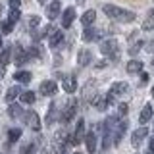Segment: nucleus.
<instances>
[{
    "mask_svg": "<svg viewBox=\"0 0 154 154\" xmlns=\"http://www.w3.org/2000/svg\"><path fill=\"white\" fill-rule=\"evenodd\" d=\"M102 12L108 17L116 19V21H122V23H129V21H133V19H135V14L131 12V10H125L122 6H116V4H104Z\"/></svg>",
    "mask_w": 154,
    "mask_h": 154,
    "instance_id": "nucleus-1",
    "label": "nucleus"
},
{
    "mask_svg": "<svg viewBox=\"0 0 154 154\" xmlns=\"http://www.w3.org/2000/svg\"><path fill=\"white\" fill-rule=\"evenodd\" d=\"M100 52H102L104 56L118 58V54H119L118 41H114V38H106V41H102V42H100Z\"/></svg>",
    "mask_w": 154,
    "mask_h": 154,
    "instance_id": "nucleus-2",
    "label": "nucleus"
},
{
    "mask_svg": "<svg viewBox=\"0 0 154 154\" xmlns=\"http://www.w3.org/2000/svg\"><path fill=\"white\" fill-rule=\"evenodd\" d=\"M85 119H79L77 122V125H75V131H73V135L69 137V144H73V146H77V144H81L85 141Z\"/></svg>",
    "mask_w": 154,
    "mask_h": 154,
    "instance_id": "nucleus-3",
    "label": "nucleus"
},
{
    "mask_svg": "<svg viewBox=\"0 0 154 154\" xmlns=\"http://www.w3.org/2000/svg\"><path fill=\"white\" fill-rule=\"evenodd\" d=\"M75 114H77V100L71 98V100H67V104H66L64 112H62V116H60V119L64 123H67V122H71V119L75 118Z\"/></svg>",
    "mask_w": 154,
    "mask_h": 154,
    "instance_id": "nucleus-4",
    "label": "nucleus"
},
{
    "mask_svg": "<svg viewBox=\"0 0 154 154\" xmlns=\"http://www.w3.org/2000/svg\"><path fill=\"white\" fill-rule=\"evenodd\" d=\"M23 119H25L27 127H31L33 131H41V118H38V114H37V112L29 110V112L23 114Z\"/></svg>",
    "mask_w": 154,
    "mask_h": 154,
    "instance_id": "nucleus-5",
    "label": "nucleus"
},
{
    "mask_svg": "<svg viewBox=\"0 0 154 154\" xmlns=\"http://www.w3.org/2000/svg\"><path fill=\"white\" fill-rule=\"evenodd\" d=\"M75 8L73 6H69V8H66L64 10V14H62V27L64 29H69L71 27V23H73V19H75Z\"/></svg>",
    "mask_w": 154,
    "mask_h": 154,
    "instance_id": "nucleus-6",
    "label": "nucleus"
},
{
    "mask_svg": "<svg viewBox=\"0 0 154 154\" xmlns=\"http://www.w3.org/2000/svg\"><path fill=\"white\" fill-rule=\"evenodd\" d=\"M41 94L42 96H52V94H56V91H58V85H56V81H52V79H48V81H42L41 83Z\"/></svg>",
    "mask_w": 154,
    "mask_h": 154,
    "instance_id": "nucleus-7",
    "label": "nucleus"
},
{
    "mask_svg": "<svg viewBox=\"0 0 154 154\" xmlns=\"http://www.w3.org/2000/svg\"><path fill=\"white\" fill-rule=\"evenodd\" d=\"M125 131H127V119H122V122H118V125H116V129H114V144L122 143Z\"/></svg>",
    "mask_w": 154,
    "mask_h": 154,
    "instance_id": "nucleus-8",
    "label": "nucleus"
},
{
    "mask_svg": "<svg viewBox=\"0 0 154 154\" xmlns=\"http://www.w3.org/2000/svg\"><path fill=\"white\" fill-rule=\"evenodd\" d=\"M148 135V127H139V129H135L133 135H131V144L135 148L137 146H141V143H143V139Z\"/></svg>",
    "mask_w": 154,
    "mask_h": 154,
    "instance_id": "nucleus-9",
    "label": "nucleus"
},
{
    "mask_svg": "<svg viewBox=\"0 0 154 154\" xmlns=\"http://www.w3.org/2000/svg\"><path fill=\"white\" fill-rule=\"evenodd\" d=\"M96 143H98V139H96L94 131H89L85 135V146H87V152H89V154L96 152Z\"/></svg>",
    "mask_w": 154,
    "mask_h": 154,
    "instance_id": "nucleus-10",
    "label": "nucleus"
},
{
    "mask_svg": "<svg viewBox=\"0 0 154 154\" xmlns=\"http://www.w3.org/2000/svg\"><path fill=\"white\" fill-rule=\"evenodd\" d=\"M62 87H64V91L66 93H75L77 91V79H75V75H66L64 79H62Z\"/></svg>",
    "mask_w": 154,
    "mask_h": 154,
    "instance_id": "nucleus-11",
    "label": "nucleus"
},
{
    "mask_svg": "<svg viewBox=\"0 0 154 154\" xmlns=\"http://www.w3.org/2000/svg\"><path fill=\"white\" fill-rule=\"evenodd\" d=\"M91 62H93V54H91V50H87V48H81L79 54H77V64H79L81 67L89 66Z\"/></svg>",
    "mask_w": 154,
    "mask_h": 154,
    "instance_id": "nucleus-12",
    "label": "nucleus"
},
{
    "mask_svg": "<svg viewBox=\"0 0 154 154\" xmlns=\"http://www.w3.org/2000/svg\"><path fill=\"white\" fill-rule=\"evenodd\" d=\"M62 41H64V33H62L60 29H56L54 33H50V35H48V46H50V48L60 46Z\"/></svg>",
    "mask_w": 154,
    "mask_h": 154,
    "instance_id": "nucleus-13",
    "label": "nucleus"
},
{
    "mask_svg": "<svg viewBox=\"0 0 154 154\" xmlns=\"http://www.w3.org/2000/svg\"><path fill=\"white\" fill-rule=\"evenodd\" d=\"M152 116H154V110H152V106H150V104L143 106L141 114H139V122H141V125L148 123V122H150V119H152Z\"/></svg>",
    "mask_w": 154,
    "mask_h": 154,
    "instance_id": "nucleus-14",
    "label": "nucleus"
},
{
    "mask_svg": "<svg viewBox=\"0 0 154 154\" xmlns=\"http://www.w3.org/2000/svg\"><path fill=\"white\" fill-rule=\"evenodd\" d=\"M60 12H62V6H60V2H58V0H54V2H50L46 6V16H48V19H56L58 16H60Z\"/></svg>",
    "mask_w": 154,
    "mask_h": 154,
    "instance_id": "nucleus-15",
    "label": "nucleus"
},
{
    "mask_svg": "<svg viewBox=\"0 0 154 154\" xmlns=\"http://www.w3.org/2000/svg\"><path fill=\"white\" fill-rule=\"evenodd\" d=\"M98 38H100V31H96L93 25L85 27V31H83V41L85 42H93V41H98Z\"/></svg>",
    "mask_w": 154,
    "mask_h": 154,
    "instance_id": "nucleus-16",
    "label": "nucleus"
},
{
    "mask_svg": "<svg viewBox=\"0 0 154 154\" xmlns=\"http://www.w3.org/2000/svg\"><path fill=\"white\" fill-rule=\"evenodd\" d=\"M129 91V85L125 83V81H118V83L112 85V89H110V93H112L114 96H122Z\"/></svg>",
    "mask_w": 154,
    "mask_h": 154,
    "instance_id": "nucleus-17",
    "label": "nucleus"
},
{
    "mask_svg": "<svg viewBox=\"0 0 154 154\" xmlns=\"http://www.w3.org/2000/svg\"><path fill=\"white\" fill-rule=\"evenodd\" d=\"M94 19H96V12L94 10H87L83 16H81V23H83L85 27H91L94 23Z\"/></svg>",
    "mask_w": 154,
    "mask_h": 154,
    "instance_id": "nucleus-18",
    "label": "nucleus"
},
{
    "mask_svg": "<svg viewBox=\"0 0 154 154\" xmlns=\"http://www.w3.org/2000/svg\"><path fill=\"white\" fill-rule=\"evenodd\" d=\"M125 69H127L129 73H141L143 71V62L141 60H129L127 66H125Z\"/></svg>",
    "mask_w": 154,
    "mask_h": 154,
    "instance_id": "nucleus-19",
    "label": "nucleus"
},
{
    "mask_svg": "<svg viewBox=\"0 0 154 154\" xmlns=\"http://www.w3.org/2000/svg\"><path fill=\"white\" fill-rule=\"evenodd\" d=\"M27 60H29V52L23 50L21 46H16V64L17 66H23Z\"/></svg>",
    "mask_w": 154,
    "mask_h": 154,
    "instance_id": "nucleus-20",
    "label": "nucleus"
},
{
    "mask_svg": "<svg viewBox=\"0 0 154 154\" xmlns=\"http://www.w3.org/2000/svg\"><path fill=\"white\" fill-rule=\"evenodd\" d=\"M8 116H10L12 119H17V118H21V116H23V110H21V106H19V104H16V102H12V104L8 106Z\"/></svg>",
    "mask_w": 154,
    "mask_h": 154,
    "instance_id": "nucleus-21",
    "label": "nucleus"
},
{
    "mask_svg": "<svg viewBox=\"0 0 154 154\" xmlns=\"http://www.w3.org/2000/svg\"><path fill=\"white\" fill-rule=\"evenodd\" d=\"M17 96H21V89H19V87H10L8 93H6V102L12 104L14 100L17 98Z\"/></svg>",
    "mask_w": 154,
    "mask_h": 154,
    "instance_id": "nucleus-22",
    "label": "nucleus"
},
{
    "mask_svg": "<svg viewBox=\"0 0 154 154\" xmlns=\"http://www.w3.org/2000/svg\"><path fill=\"white\" fill-rule=\"evenodd\" d=\"M12 54H14L12 48H4V50L0 52V66H2V67L8 66L10 62H12Z\"/></svg>",
    "mask_w": 154,
    "mask_h": 154,
    "instance_id": "nucleus-23",
    "label": "nucleus"
},
{
    "mask_svg": "<svg viewBox=\"0 0 154 154\" xmlns=\"http://www.w3.org/2000/svg\"><path fill=\"white\" fill-rule=\"evenodd\" d=\"M93 104H94L96 108L100 110V112H104V110H106V108L110 106V102H108V98H106V96H94Z\"/></svg>",
    "mask_w": 154,
    "mask_h": 154,
    "instance_id": "nucleus-24",
    "label": "nucleus"
},
{
    "mask_svg": "<svg viewBox=\"0 0 154 154\" xmlns=\"http://www.w3.org/2000/svg\"><path fill=\"white\" fill-rule=\"evenodd\" d=\"M31 77H33L31 71H16V73H14V79L19 81V83H29Z\"/></svg>",
    "mask_w": 154,
    "mask_h": 154,
    "instance_id": "nucleus-25",
    "label": "nucleus"
},
{
    "mask_svg": "<svg viewBox=\"0 0 154 154\" xmlns=\"http://www.w3.org/2000/svg\"><path fill=\"white\" fill-rule=\"evenodd\" d=\"M37 98V94L33 93V91H25V93H21V96H19V100H21L23 104H33Z\"/></svg>",
    "mask_w": 154,
    "mask_h": 154,
    "instance_id": "nucleus-26",
    "label": "nucleus"
},
{
    "mask_svg": "<svg viewBox=\"0 0 154 154\" xmlns=\"http://www.w3.org/2000/svg\"><path fill=\"white\" fill-rule=\"evenodd\" d=\"M19 137H21V129L14 127V129H10V131H8V143H10V144H12V143H16Z\"/></svg>",
    "mask_w": 154,
    "mask_h": 154,
    "instance_id": "nucleus-27",
    "label": "nucleus"
},
{
    "mask_svg": "<svg viewBox=\"0 0 154 154\" xmlns=\"http://www.w3.org/2000/svg\"><path fill=\"white\" fill-rule=\"evenodd\" d=\"M19 17H21V12H19V8H12L10 10V16H8V21L12 23H17Z\"/></svg>",
    "mask_w": 154,
    "mask_h": 154,
    "instance_id": "nucleus-28",
    "label": "nucleus"
},
{
    "mask_svg": "<svg viewBox=\"0 0 154 154\" xmlns=\"http://www.w3.org/2000/svg\"><path fill=\"white\" fill-rule=\"evenodd\" d=\"M54 114H56V104L52 102L50 108H48V116H46V125H50L52 122H54Z\"/></svg>",
    "mask_w": 154,
    "mask_h": 154,
    "instance_id": "nucleus-29",
    "label": "nucleus"
},
{
    "mask_svg": "<svg viewBox=\"0 0 154 154\" xmlns=\"http://www.w3.org/2000/svg\"><path fill=\"white\" fill-rule=\"evenodd\" d=\"M12 29H14V23L8 21V19L0 23V33H12Z\"/></svg>",
    "mask_w": 154,
    "mask_h": 154,
    "instance_id": "nucleus-30",
    "label": "nucleus"
},
{
    "mask_svg": "<svg viewBox=\"0 0 154 154\" xmlns=\"http://www.w3.org/2000/svg\"><path fill=\"white\" fill-rule=\"evenodd\" d=\"M38 23H41V17H38V16H31V17H29V29H31V31H35V29L38 27Z\"/></svg>",
    "mask_w": 154,
    "mask_h": 154,
    "instance_id": "nucleus-31",
    "label": "nucleus"
},
{
    "mask_svg": "<svg viewBox=\"0 0 154 154\" xmlns=\"http://www.w3.org/2000/svg\"><path fill=\"white\" fill-rule=\"evenodd\" d=\"M141 46H143V41H137L133 46H129V54H131V56H135L139 50H141Z\"/></svg>",
    "mask_w": 154,
    "mask_h": 154,
    "instance_id": "nucleus-32",
    "label": "nucleus"
},
{
    "mask_svg": "<svg viewBox=\"0 0 154 154\" xmlns=\"http://www.w3.org/2000/svg\"><path fill=\"white\" fill-rule=\"evenodd\" d=\"M33 150H35V144L29 143V144H25V146L19 150V154H33Z\"/></svg>",
    "mask_w": 154,
    "mask_h": 154,
    "instance_id": "nucleus-33",
    "label": "nucleus"
},
{
    "mask_svg": "<svg viewBox=\"0 0 154 154\" xmlns=\"http://www.w3.org/2000/svg\"><path fill=\"white\" fill-rule=\"evenodd\" d=\"M143 29H144V31H150V29H154V17H148L146 21L143 23Z\"/></svg>",
    "mask_w": 154,
    "mask_h": 154,
    "instance_id": "nucleus-34",
    "label": "nucleus"
},
{
    "mask_svg": "<svg viewBox=\"0 0 154 154\" xmlns=\"http://www.w3.org/2000/svg\"><path fill=\"white\" fill-rule=\"evenodd\" d=\"M118 110H119V116H125V114H127V104L122 102V104L118 106Z\"/></svg>",
    "mask_w": 154,
    "mask_h": 154,
    "instance_id": "nucleus-35",
    "label": "nucleus"
},
{
    "mask_svg": "<svg viewBox=\"0 0 154 154\" xmlns=\"http://www.w3.org/2000/svg\"><path fill=\"white\" fill-rule=\"evenodd\" d=\"M21 0H10V8H19Z\"/></svg>",
    "mask_w": 154,
    "mask_h": 154,
    "instance_id": "nucleus-36",
    "label": "nucleus"
},
{
    "mask_svg": "<svg viewBox=\"0 0 154 154\" xmlns=\"http://www.w3.org/2000/svg\"><path fill=\"white\" fill-rule=\"evenodd\" d=\"M141 81H143V83H146V81H148V75L143 73V75H141Z\"/></svg>",
    "mask_w": 154,
    "mask_h": 154,
    "instance_id": "nucleus-37",
    "label": "nucleus"
},
{
    "mask_svg": "<svg viewBox=\"0 0 154 154\" xmlns=\"http://www.w3.org/2000/svg\"><path fill=\"white\" fill-rule=\"evenodd\" d=\"M144 154H154V146H148V150L144 152Z\"/></svg>",
    "mask_w": 154,
    "mask_h": 154,
    "instance_id": "nucleus-38",
    "label": "nucleus"
},
{
    "mask_svg": "<svg viewBox=\"0 0 154 154\" xmlns=\"http://www.w3.org/2000/svg\"><path fill=\"white\" fill-rule=\"evenodd\" d=\"M2 77H4V67L0 66V79H2Z\"/></svg>",
    "mask_w": 154,
    "mask_h": 154,
    "instance_id": "nucleus-39",
    "label": "nucleus"
},
{
    "mask_svg": "<svg viewBox=\"0 0 154 154\" xmlns=\"http://www.w3.org/2000/svg\"><path fill=\"white\" fill-rule=\"evenodd\" d=\"M75 2L79 4V6H83V4H85V0H75Z\"/></svg>",
    "mask_w": 154,
    "mask_h": 154,
    "instance_id": "nucleus-40",
    "label": "nucleus"
},
{
    "mask_svg": "<svg viewBox=\"0 0 154 154\" xmlns=\"http://www.w3.org/2000/svg\"><path fill=\"white\" fill-rule=\"evenodd\" d=\"M150 146H154V137H152V139H150Z\"/></svg>",
    "mask_w": 154,
    "mask_h": 154,
    "instance_id": "nucleus-41",
    "label": "nucleus"
},
{
    "mask_svg": "<svg viewBox=\"0 0 154 154\" xmlns=\"http://www.w3.org/2000/svg\"><path fill=\"white\" fill-rule=\"evenodd\" d=\"M38 4H46V0H38Z\"/></svg>",
    "mask_w": 154,
    "mask_h": 154,
    "instance_id": "nucleus-42",
    "label": "nucleus"
},
{
    "mask_svg": "<svg viewBox=\"0 0 154 154\" xmlns=\"http://www.w3.org/2000/svg\"><path fill=\"white\" fill-rule=\"evenodd\" d=\"M0 46H2V33H0Z\"/></svg>",
    "mask_w": 154,
    "mask_h": 154,
    "instance_id": "nucleus-43",
    "label": "nucleus"
},
{
    "mask_svg": "<svg viewBox=\"0 0 154 154\" xmlns=\"http://www.w3.org/2000/svg\"><path fill=\"white\" fill-rule=\"evenodd\" d=\"M152 96H154V87H152Z\"/></svg>",
    "mask_w": 154,
    "mask_h": 154,
    "instance_id": "nucleus-44",
    "label": "nucleus"
},
{
    "mask_svg": "<svg viewBox=\"0 0 154 154\" xmlns=\"http://www.w3.org/2000/svg\"><path fill=\"white\" fill-rule=\"evenodd\" d=\"M75 154H81V152H75Z\"/></svg>",
    "mask_w": 154,
    "mask_h": 154,
    "instance_id": "nucleus-45",
    "label": "nucleus"
},
{
    "mask_svg": "<svg viewBox=\"0 0 154 154\" xmlns=\"http://www.w3.org/2000/svg\"><path fill=\"white\" fill-rule=\"evenodd\" d=\"M58 2H60V0H58Z\"/></svg>",
    "mask_w": 154,
    "mask_h": 154,
    "instance_id": "nucleus-46",
    "label": "nucleus"
}]
</instances>
